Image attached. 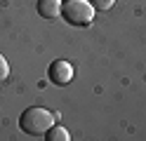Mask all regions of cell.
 Listing matches in <instances>:
<instances>
[{"label": "cell", "mask_w": 146, "mask_h": 141, "mask_svg": "<svg viewBox=\"0 0 146 141\" xmlns=\"http://www.w3.org/2000/svg\"><path fill=\"white\" fill-rule=\"evenodd\" d=\"M54 120H57V115H54L52 111L40 108V106H31V108H26L21 113L19 127L26 132V134H31V136H42L45 132L54 125Z\"/></svg>", "instance_id": "cell-1"}, {"label": "cell", "mask_w": 146, "mask_h": 141, "mask_svg": "<svg viewBox=\"0 0 146 141\" xmlns=\"http://www.w3.org/2000/svg\"><path fill=\"white\" fill-rule=\"evenodd\" d=\"M94 12L97 9L92 7L90 0H64L61 3V17L66 19V24L73 26H90Z\"/></svg>", "instance_id": "cell-2"}, {"label": "cell", "mask_w": 146, "mask_h": 141, "mask_svg": "<svg viewBox=\"0 0 146 141\" xmlns=\"http://www.w3.org/2000/svg\"><path fill=\"white\" fill-rule=\"evenodd\" d=\"M47 75H50V80L54 85H68L73 80V66L68 61H64V59H57V61L50 64Z\"/></svg>", "instance_id": "cell-3"}, {"label": "cell", "mask_w": 146, "mask_h": 141, "mask_svg": "<svg viewBox=\"0 0 146 141\" xmlns=\"http://www.w3.org/2000/svg\"><path fill=\"white\" fill-rule=\"evenodd\" d=\"M38 14L45 19H57L61 14V0H38Z\"/></svg>", "instance_id": "cell-4"}, {"label": "cell", "mask_w": 146, "mask_h": 141, "mask_svg": "<svg viewBox=\"0 0 146 141\" xmlns=\"http://www.w3.org/2000/svg\"><path fill=\"white\" fill-rule=\"evenodd\" d=\"M45 139L47 141H68L71 136H68V132H66V127H59V125H52L47 132H45Z\"/></svg>", "instance_id": "cell-5"}, {"label": "cell", "mask_w": 146, "mask_h": 141, "mask_svg": "<svg viewBox=\"0 0 146 141\" xmlns=\"http://www.w3.org/2000/svg\"><path fill=\"white\" fill-rule=\"evenodd\" d=\"M90 3H92L94 9H104V12H106V9H111L115 5V0H90Z\"/></svg>", "instance_id": "cell-6"}, {"label": "cell", "mask_w": 146, "mask_h": 141, "mask_svg": "<svg viewBox=\"0 0 146 141\" xmlns=\"http://www.w3.org/2000/svg\"><path fill=\"white\" fill-rule=\"evenodd\" d=\"M7 75H10V64H7L5 56L0 54V80H7Z\"/></svg>", "instance_id": "cell-7"}]
</instances>
